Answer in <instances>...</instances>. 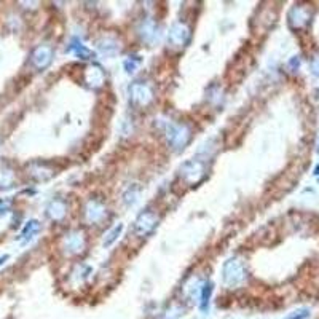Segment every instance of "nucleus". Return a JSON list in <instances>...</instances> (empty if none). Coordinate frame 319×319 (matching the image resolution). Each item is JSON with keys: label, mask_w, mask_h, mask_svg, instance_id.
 Masks as SVG:
<instances>
[{"label": "nucleus", "mask_w": 319, "mask_h": 319, "mask_svg": "<svg viewBox=\"0 0 319 319\" xmlns=\"http://www.w3.org/2000/svg\"><path fill=\"white\" fill-rule=\"evenodd\" d=\"M139 31H141V37L145 40L147 43H153L156 35H158L156 26H155V23L152 21V19H145V21L141 24V29H139Z\"/></svg>", "instance_id": "nucleus-16"}, {"label": "nucleus", "mask_w": 319, "mask_h": 319, "mask_svg": "<svg viewBox=\"0 0 319 319\" xmlns=\"http://www.w3.org/2000/svg\"><path fill=\"white\" fill-rule=\"evenodd\" d=\"M141 64V58L139 56H129V59H126V61L123 63V67L126 74H134L137 71V66Z\"/></svg>", "instance_id": "nucleus-21"}, {"label": "nucleus", "mask_w": 319, "mask_h": 319, "mask_svg": "<svg viewBox=\"0 0 319 319\" xmlns=\"http://www.w3.org/2000/svg\"><path fill=\"white\" fill-rule=\"evenodd\" d=\"M12 209V201L10 199H0V216H5Z\"/></svg>", "instance_id": "nucleus-23"}, {"label": "nucleus", "mask_w": 319, "mask_h": 319, "mask_svg": "<svg viewBox=\"0 0 319 319\" xmlns=\"http://www.w3.org/2000/svg\"><path fill=\"white\" fill-rule=\"evenodd\" d=\"M53 63V48L49 45H38L31 53V64L37 71H45V69Z\"/></svg>", "instance_id": "nucleus-7"}, {"label": "nucleus", "mask_w": 319, "mask_h": 319, "mask_svg": "<svg viewBox=\"0 0 319 319\" xmlns=\"http://www.w3.org/2000/svg\"><path fill=\"white\" fill-rule=\"evenodd\" d=\"M129 94H131L133 101L139 105L150 104L152 99H153V93H152L150 86H148L147 83H142V82H136L129 86Z\"/></svg>", "instance_id": "nucleus-8"}, {"label": "nucleus", "mask_w": 319, "mask_h": 319, "mask_svg": "<svg viewBox=\"0 0 319 319\" xmlns=\"http://www.w3.org/2000/svg\"><path fill=\"white\" fill-rule=\"evenodd\" d=\"M66 249L69 252H72V254H78V252H82L83 251V247H85V239H83V235L82 233H71L67 238H66Z\"/></svg>", "instance_id": "nucleus-14"}, {"label": "nucleus", "mask_w": 319, "mask_h": 319, "mask_svg": "<svg viewBox=\"0 0 319 319\" xmlns=\"http://www.w3.org/2000/svg\"><path fill=\"white\" fill-rule=\"evenodd\" d=\"M40 232V222L37 221V219H31L29 222H26L24 228L21 235H19V239H24V241H29L31 238H34L37 233Z\"/></svg>", "instance_id": "nucleus-17"}, {"label": "nucleus", "mask_w": 319, "mask_h": 319, "mask_svg": "<svg viewBox=\"0 0 319 319\" xmlns=\"http://www.w3.org/2000/svg\"><path fill=\"white\" fill-rule=\"evenodd\" d=\"M298 66H300V58L298 56H292L291 61H289V67H291L292 72H297L298 71Z\"/></svg>", "instance_id": "nucleus-25"}, {"label": "nucleus", "mask_w": 319, "mask_h": 319, "mask_svg": "<svg viewBox=\"0 0 319 319\" xmlns=\"http://www.w3.org/2000/svg\"><path fill=\"white\" fill-rule=\"evenodd\" d=\"M222 279L228 287H238L246 279V267L243 260L233 257L228 258L222 267Z\"/></svg>", "instance_id": "nucleus-2"}, {"label": "nucleus", "mask_w": 319, "mask_h": 319, "mask_svg": "<svg viewBox=\"0 0 319 319\" xmlns=\"http://www.w3.org/2000/svg\"><path fill=\"white\" fill-rule=\"evenodd\" d=\"M123 228H125V225L123 224H118V225H115L111 232H109L105 236H104V241H102V246L104 247H111L117 239L120 238V235L123 233Z\"/></svg>", "instance_id": "nucleus-19"}, {"label": "nucleus", "mask_w": 319, "mask_h": 319, "mask_svg": "<svg viewBox=\"0 0 319 319\" xmlns=\"http://www.w3.org/2000/svg\"><path fill=\"white\" fill-rule=\"evenodd\" d=\"M158 225V217L155 212H152L150 209L141 212L134 221V233L137 236H148L155 232V228Z\"/></svg>", "instance_id": "nucleus-4"}, {"label": "nucleus", "mask_w": 319, "mask_h": 319, "mask_svg": "<svg viewBox=\"0 0 319 319\" xmlns=\"http://www.w3.org/2000/svg\"><path fill=\"white\" fill-rule=\"evenodd\" d=\"M66 51L67 53H74L77 58L83 59V61H89V59H94L96 58V53L93 51V49H89L88 46H85L82 42H78L77 38L72 40V43L67 46Z\"/></svg>", "instance_id": "nucleus-10"}, {"label": "nucleus", "mask_w": 319, "mask_h": 319, "mask_svg": "<svg viewBox=\"0 0 319 319\" xmlns=\"http://www.w3.org/2000/svg\"><path fill=\"white\" fill-rule=\"evenodd\" d=\"M311 21V12L306 7L302 5H295L289 10L287 13V23L291 26V29L297 31V29H303L310 24Z\"/></svg>", "instance_id": "nucleus-6"}, {"label": "nucleus", "mask_w": 319, "mask_h": 319, "mask_svg": "<svg viewBox=\"0 0 319 319\" xmlns=\"http://www.w3.org/2000/svg\"><path fill=\"white\" fill-rule=\"evenodd\" d=\"M85 80L89 88H101L104 83V72L102 69L99 66H91L86 69V74H85Z\"/></svg>", "instance_id": "nucleus-12"}, {"label": "nucleus", "mask_w": 319, "mask_h": 319, "mask_svg": "<svg viewBox=\"0 0 319 319\" xmlns=\"http://www.w3.org/2000/svg\"><path fill=\"white\" fill-rule=\"evenodd\" d=\"M85 214H86L88 222L97 224L105 217V207L101 201H97V199H89L85 209Z\"/></svg>", "instance_id": "nucleus-9"}, {"label": "nucleus", "mask_w": 319, "mask_h": 319, "mask_svg": "<svg viewBox=\"0 0 319 319\" xmlns=\"http://www.w3.org/2000/svg\"><path fill=\"white\" fill-rule=\"evenodd\" d=\"M190 40H192L190 29L182 23L173 24L168 32V43L174 48H184L190 43Z\"/></svg>", "instance_id": "nucleus-5"}, {"label": "nucleus", "mask_w": 319, "mask_h": 319, "mask_svg": "<svg viewBox=\"0 0 319 319\" xmlns=\"http://www.w3.org/2000/svg\"><path fill=\"white\" fill-rule=\"evenodd\" d=\"M12 184H13L12 169H0V188H8Z\"/></svg>", "instance_id": "nucleus-20"}, {"label": "nucleus", "mask_w": 319, "mask_h": 319, "mask_svg": "<svg viewBox=\"0 0 319 319\" xmlns=\"http://www.w3.org/2000/svg\"><path fill=\"white\" fill-rule=\"evenodd\" d=\"M139 193H141V188H139L137 184H133L128 190L123 193V201L126 206H134L139 199Z\"/></svg>", "instance_id": "nucleus-18"}, {"label": "nucleus", "mask_w": 319, "mask_h": 319, "mask_svg": "<svg viewBox=\"0 0 319 319\" xmlns=\"http://www.w3.org/2000/svg\"><path fill=\"white\" fill-rule=\"evenodd\" d=\"M310 67H311V72H313V75L319 77V56H314V58L311 59Z\"/></svg>", "instance_id": "nucleus-24"}, {"label": "nucleus", "mask_w": 319, "mask_h": 319, "mask_svg": "<svg viewBox=\"0 0 319 319\" xmlns=\"http://www.w3.org/2000/svg\"><path fill=\"white\" fill-rule=\"evenodd\" d=\"M166 139L174 152H182L192 139V129L185 123H166Z\"/></svg>", "instance_id": "nucleus-1"}, {"label": "nucleus", "mask_w": 319, "mask_h": 319, "mask_svg": "<svg viewBox=\"0 0 319 319\" xmlns=\"http://www.w3.org/2000/svg\"><path fill=\"white\" fill-rule=\"evenodd\" d=\"M66 214H67V206L63 199H53L46 207V216L51 219V221H56V222L63 221Z\"/></svg>", "instance_id": "nucleus-11"}, {"label": "nucleus", "mask_w": 319, "mask_h": 319, "mask_svg": "<svg viewBox=\"0 0 319 319\" xmlns=\"http://www.w3.org/2000/svg\"><path fill=\"white\" fill-rule=\"evenodd\" d=\"M314 174H316V176H319V166H316V169H314Z\"/></svg>", "instance_id": "nucleus-27"}, {"label": "nucleus", "mask_w": 319, "mask_h": 319, "mask_svg": "<svg viewBox=\"0 0 319 319\" xmlns=\"http://www.w3.org/2000/svg\"><path fill=\"white\" fill-rule=\"evenodd\" d=\"M97 49L104 56L112 58V56H115V55L120 53V43L117 42L115 38H112V37H105V38L99 40V42H97Z\"/></svg>", "instance_id": "nucleus-13"}, {"label": "nucleus", "mask_w": 319, "mask_h": 319, "mask_svg": "<svg viewBox=\"0 0 319 319\" xmlns=\"http://www.w3.org/2000/svg\"><path fill=\"white\" fill-rule=\"evenodd\" d=\"M311 316V311H310V308H298V310H294L289 313L286 317L283 319H308Z\"/></svg>", "instance_id": "nucleus-22"}, {"label": "nucleus", "mask_w": 319, "mask_h": 319, "mask_svg": "<svg viewBox=\"0 0 319 319\" xmlns=\"http://www.w3.org/2000/svg\"><path fill=\"white\" fill-rule=\"evenodd\" d=\"M8 258H10V255H8V254H5V255H2V257H0V265H4V263L8 260Z\"/></svg>", "instance_id": "nucleus-26"}, {"label": "nucleus", "mask_w": 319, "mask_h": 319, "mask_svg": "<svg viewBox=\"0 0 319 319\" xmlns=\"http://www.w3.org/2000/svg\"><path fill=\"white\" fill-rule=\"evenodd\" d=\"M212 292H214V283L206 281L201 287V292H199V310L203 313L209 311V302H211Z\"/></svg>", "instance_id": "nucleus-15"}, {"label": "nucleus", "mask_w": 319, "mask_h": 319, "mask_svg": "<svg viewBox=\"0 0 319 319\" xmlns=\"http://www.w3.org/2000/svg\"><path fill=\"white\" fill-rule=\"evenodd\" d=\"M206 174V165L204 162H199V160H188L181 166V177L187 184H196L199 182Z\"/></svg>", "instance_id": "nucleus-3"}]
</instances>
